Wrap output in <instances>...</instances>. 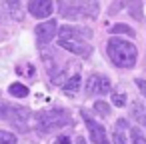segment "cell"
<instances>
[{
  "instance_id": "obj_1",
  "label": "cell",
  "mask_w": 146,
  "mask_h": 144,
  "mask_svg": "<svg viewBox=\"0 0 146 144\" xmlns=\"http://www.w3.org/2000/svg\"><path fill=\"white\" fill-rule=\"evenodd\" d=\"M108 58L114 66L118 68H132L138 60V50L132 42L120 40V38H110L108 40Z\"/></svg>"
},
{
  "instance_id": "obj_2",
  "label": "cell",
  "mask_w": 146,
  "mask_h": 144,
  "mask_svg": "<svg viewBox=\"0 0 146 144\" xmlns=\"http://www.w3.org/2000/svg\"><path fill=\"white\" fill-rule=\"evenodd\" d=\"M38 128L42 132H52V130H58L62 126H68L70 124V114L62 108H50V110H44L38 114Z\"/></svg>"
},
{
  "instance_id": "obj_3",
  "label": "cell",
  "mask_w": 146,
  "mask_h": 144,
  "mask_svg": "<svg viewBox=\"0 0 146 144\" xmlns=\"http://www.w3.org/2000/svg\"><path fill=\"white\" fill-rule=\"evenodd\" d=\"M0 116L6 122H10L16 130H28V122H30V110L22 108V106H2L0 108Z\"/></svg>"
},
{
  "instance_id": "obj_4",
  "label": "cell",
  "mask_w": 146,
  "mask_h": 144,
  "mask_svg": "<svg viewBox=\"0 0 146 144\" xmlns=\"http://www.w3.org/2000/svg\"><path fill=\"white\" fill-rule=\"evenodd\" d=\"M112 90L110 86V80L104 76V74H90L86 78V94L88 96H104Z\"/></svg>"
},
{
  "instance_id": "obj_5",
  "label": "cell",
  "mask_w": 146,
  "mask_h": 144,
  "mask_svg": "<svg viewBox=\"0 0 146 144\" xmlns=\"http://www.w3.org/2000/svg\"><path fill=\"white\" fill-rule=\"evenodd\" d=\"M82 118H84V124H86V128H88V136H90V140H92L94 144H110L108 134H106V128H104L98 120H94V118L88 116L86 112H82Z\"/></svg>"
},
{
  "instance_id": "obj_6",
  "label": "cell",
  "mask_w": 146,
  "mask_h": 144,
  "mask_svg": "<svg viewBox=\"0 0 146 144\" xmlns=\"http://www.w3.org/2000/svg\"><path fill=\"white\" fill-rule=\"evenodd\" d=\"M56 34H58V24H56V20H46V22H42V24L36 26V40H38L40 46L48 44L50 40H54Z\"/></svg>"
},
{
  "instance_id": "obj_7",
  "label": "cell",
  "mask_w": 146,
  "mask_h": 144,
  "mask_svg": "<svg viewBox=\"0 0 146 144\" xmlns=\"http://www.w3.org/2000/svg\"><path fill=\"white\" fill-rule=\"evenodd\" d=\"M58 46L76 56H82V58H88L92 54V46L86 40H58Z\"/></svg>"
},
{
  "instance_id": "obj_8",
  "label": "cell",
  "mask_w": 146,
  "mask_h": 144,
  "mask_svg": "<svg viewBox=\"0 0 146 144\" xmlns=\"http://www.w3.org/2000/svg\"><path fill=\"white\" fill-rule=\"evenodd\" d=\"M28 12L34 18H48L54 12V0H28Z\"/></svg>"
},
{
  "instance_id": "obj_9",
  "label": "cell",
  "mask_w": 146,
  "mask_h": 144,
  "mask_svg": "<svg viewBox=\"0 0 146 144\" xmlns=\"http://www.w3.org/2000/svg\"><path fill=\"white\" fill-rule=\"evenodd\" d=\"M60 40H86L92 36V30L88 28H78V26H62L58 30Z\"/></svg>"
},
{
  "instance_id": "obj_10",
  "label": "cell",
  "mask_w": 146,
  "mask_h": 144,
  "mask_svg": "<svg viewBox=\"0 0 146 144\" xmlns=\"http://www.w3.org/2000/svg\"><path fill=\"white\" fill-rule=\"evenodd\" d=\"M124 6L128 8V14L136 20L142 18V2L140 0H124Z\"/></svg>"
},
{
  "instance_id": "obj_11",
  "label": "cell",
  "mask_w": 146,
  "mask_h": 144,
  "mask_svg": "<svg viewBox=\"0 0 146 144\" xmlns=\"http://www.w3.org/2000/svg\"><path fill=\"white\" fill-rule=\"evenodd\" d=\"M80 84H82L80 74H72V76L64 82V92H66V94H74V92L80 88Z\"/></svg>"
},
{
  "instance_id": "obj_12",
  "label": "cell",
  "mask_w": 146,
  "mask_h": 144,
  "mask_svg": "<svg viewBox=\"0 0 146 144\" xmlns=\"http://www.w3.org/2000/svg\"><path fill=\"white\" fill-rule=\"evenodd\" d=\"M6 10L14 20H22V10H20V0H6Z\"/></svg>"
},
{
  "instance_id": "obj_13",
  "label": "cell",
  "mask_w": 146,
  "mask_h": 144,
  "mask_svg": "<svg viewBox=\"0 0 146 144\" xmlns=\"http://www.w3.org/2000/svg\"><path fill=\"white\" fill-rule=\"evenodd\" d=\"M132 114H134V120H138L142 126H146V106H144V104L134 102V106H132Z\"/></svg>"
},
{
  "instance_id": "obj_14",
  "label": "cell",
  "mask_w": 146,
  "mask_h": 144,
  "mask_svg": "<svg viewBox=\"0 0 146 144\" xmlns=\"http://www.w3.org/2000/svg\"><path fill=\"white\" fill-rule=\"evenodd\" d=\"M8 92H10V96H14V98H26V96H28V88H26L24 84H20V82L10 84Z\"/></svg>"
},
{
  "instance_id": "obj_15",
  "label": "cell",
  "mask_w": 146,
  "mask_h": 144,
  "mask_svg": "<svg viewBox=\"0 0 146 144\" xmlns=\"http://www.w3.org/2000/svg\"><path fill=\"white\" fill-rule=\"evenodd\" d=\"M122 126H126V120H120V122L116 124V128H114V132H112V142H114V144H126V136H124V132H122Z\"/></svg>"
},
{
  "instance_id": "obj_16",
  "label": "cell",
  "mask_w": 146,
  "mask_h": 144,
  "mask_svg": "<svg viewBox=\"0 0 146 144\" xmlns=\"http://www.w3.org/2000/svg\"><path fill=\"white\" fill-rule=\"evenodd\" d=\"M130 140H132V144H146V136L138 126L130 128Z\"/></svg>"
},
{
  "instance_id": "obj_17",
  "label": "cell",
  "mask_w": 146,
  "mask_h": 144,
  "mask_svg": "<svg viewBox=\"0 0 146 144\" xmlns=\"http://www.w3.org/2000/svg\"><path fill=\"white\" fill-rule=\"evenodd\" d=\"M110 34H112V36H116V34H126V36H134V30H132L130 26H126V24H114V26L110 28Z\"/></svg>"
},
{
  "instance_id": "obj_18",
  "label": "cell",
  "mask_w": 146,
  "mask_h": 144,
  "mask_svg": "<svg viewBox=\"0 0 146 144\" xmlns=\"http://www.w3.org/2000/svg\"><path fill=\"white\" fill-rule=\"evenodd\" d=\"M94 112H96V114H102V116H108V114H110V106H108V102H104V100H96V102H94Z\"/></svg>"
},
{
  "instance_id": "obj_19",
  "label": "cell",
  "mask_w": 146,
  "mask_h": 144,
  "mask_svg": "<svg viewBox=\"0 0 146 144\" xmlns=\"http://www.w3.org/2000/svg\"><path fill=\"white\" fill-rule=\"evenodd\" d=\"M16 136L8 130H0V144H16Z\"/></svg>"
},
{
  "instance_id": "obj_20",
  "label": "cell",
  "mask_w": 146,
  "mask_h": 144,
  "mask_svg": "<svg viewBox=\"0 0 146 144\" xmlns=\"http://www.w3.org/2000/svg\"><path fill=\"white\" fill-rule=\"evenodd\" d=\"M112 104H114V106H126V94L114 92V94H112Z\"/></svg>"
},
{
  "instance_id": "obj_21",
  "label": "cell",
  "mask_w": 146,
  "mask_h": 144,
  "mask_svg": "<svg viewBox=\"0 0 146 144\" xmlns=\"http://www.w3.org/2000/svg\"><path fill=\"white\" fill-rule=\"evenodd\" d=\"M122 8H124V0H116V2H112V6H110L108 12H110V14H116V12L122 10Z\"/></svg>"
},
{
  "instance_id": "obj_22",
  "label": "cell",
  "mask_w": 146,
  "mask_h": 144,
  "mask_svg": "<svg viewBox=\"0 0 146 144\" xmlns=\"http://www.w3.org/2000/svg\"><path fill=\"white\" fill-rule=\"evenodd\" d=\"M136 86L140 88V92H142V96L146 98V80H142V78H138V80H136Z\"/></svg>"
},
{
  "instance_id": "obj_23",
  "label": "cell",
  "mask_w": 146,
  "mask_h": 144,
  "mask_svg": "<svg viewBox=\"0 0 146 144\" xmlns=\"http://www.w3.org/2000/svg\"><path fill=\"white\" fill-rule=\"evenodd\" d=\"M56 144H70V140H68L66 136H58V140H56Z\"/></svg>"
},
{
  "instance_id": "obj_24",
  "label": "cell",
  "mask_w": 146,
  "mask_h": 144,
  "mask_svg": "<svg viewBox=\"0 0 146 144\" xmlns=\"http://www.w3.org/2000/svg\"><path fill=\"white\" fill-rule=\"evenodd\" d=\"M76 144H86V140H84L82 136H78V138H76Z\"/></svg>"
}]
</instances>
